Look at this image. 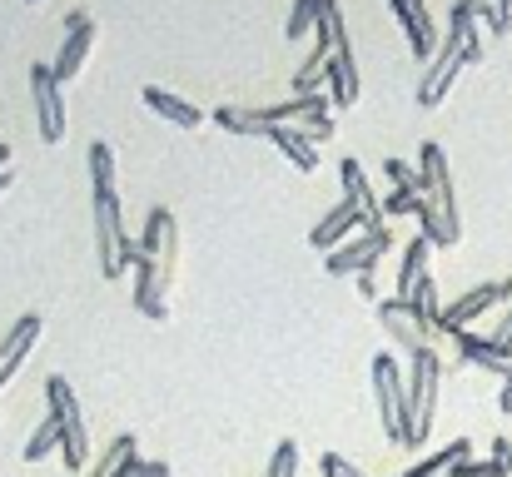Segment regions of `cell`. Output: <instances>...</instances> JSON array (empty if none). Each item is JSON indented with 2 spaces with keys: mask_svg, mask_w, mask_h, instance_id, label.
I'll return each mask as SVG.
<instances>
[{
  "mask_svg": "<svg viewBox=\"0 0 512 477\" xmlns=\"http://www.w3.org/2000/svg\"><path fill=\"white\" fill-rule=\"evenodd\" d=\"M5 179H10V174H0V189H5Z\"/></svg>",
  "mask_w": 512,
  "mask_h": 477,
  "instance_id": "cell-36",
  "label": "cell"
},
{
  "mask_svg": "<svg viewBox=\"0 0 512 477\" xmlns=\"http://www.w3.org/2000/svg\"><path fill=\"white\" fill-rule=\"evenodd\" d=\"M25 5H40V0H25Z\"/></svg>",
  "mask_w": 512,
  "mask_h": 477,
  "instance_id": "cell-37",
  "label": "cell"
},
{
  "mask_svg": "<svg viewBox=\"0 0 512 477\" xmlns=\"http://www.w3.org/2000/svg\"><path fill=\"white\" fill-rule=\"evenodd\" d=\"M145 105H150L160 120L179 125V130H199V125H204V110H194L189 100H179V95L165 90V85H150V90H145Z\"/></svg>",
  "mask_w": 512,
  "mask_h": 477,
  "instance_id": "cell-19",
  "label": "cell"
},
{
  "mask_svg": "<svg viewBox=\"0 0 512 477\" xmlns=\"http://www.w3.org/2000/svg\"><path fill=\"white\" fill-rule=\"evenodd\" d=\"M358 229H368V219H363V209H358V204H348V199H343V204H334V209L309 229V244H314L319 254H334L339 244H348V234H358Z\"/></svg>",
  "mask_w": 512,
  "mask_h": 477,
  "instance_id": "cell-13",
  "label": "cell"
},
{
  "mask_svg": "<svg viewBox=\"0 0 512 477\" xmlns=\"http://www.w3.org/2000/svg\"><path fill=\"white\" fill-rule=\"evenodd\" d=\"M468 65H483V20L473 15V0H458L448 10V35H443V45L428 60V75L418 85V105L423 110H438Z\"/></svg>",
  "mask_w": 512,
  "mask_h": 477,
  "instance_id": "cell-1",
  "label": "cell"
},
{
  "mask_svg": "<svg viewBox=\"0 0 512 477\" xmlns=\"http://www.w3.org/2000/svg\"><path fill=\"white\" fill-rule=\"evenodd\" d=\"M174 259H179V224L170 209H150L145 234H140V264H135V304L145 318H165L170 314V279H174Z\"/></svg>",
  "mask_w": 512,
  "mask_h": 477,
  "instance_id": "cell-2",
  "label": "cell"
},
{
  "mask_svg": "<svg viewBox=\"0 0 512 477\" xmlns=\"http://www.w3.org/2000/svg\"><path fill=\"white\" fill-rule=\"evenodd\" d=\"M383 169H388V179H393V189H418V174L403 164V159H383ZM423 194V189H418Z\"/></svg>",
  "mask_w": 512,
  "mask_h": 477,
  "instance_id": "cell-30",
  "label": "cell"
},
{
  "mask_svg": "<svg viewBox=\"0 0 512 477\" xmlns=\"http://www.w3.org/2000/svg\"><path fill=\"white\" fill-rule=\"evenodd\" d=\"M493 343H498V348H508V353H512V304H508V314L498 318V328H493Z\"/></svg>",
  "mask_w": 512,
  "mask_h": 477,
  "instance_id": "cell-32",
  "label": "cell"
},
{
  "mask_svg": "<svg viewBox=\"0 0 512 477\" xmlns=\"http://www.w3.org/2000/svg\"><path fill=\"white\" fill-rule=\"evenodd\" d=\"M269 145L289 159L294 169H304V174H314V169H319V145H314L304 130H289V125H279V130H269Z\"/></svg>",
  "mask_w": 512,
  "mask_h": 477,
  "instance_id": "cell-20",
  "label": "cell"
},
{
  "mask_svg": "<svg viewBox=\"0 0 512 477\" xmlns=\"http://www.w3.org/2000/svg\"><path fill=\"white\" fill-rule=\"evenodd\" d=\"M393 249V229H363V239H348V244H339L334 254H329V274H373L378 269V259Z\"/></svg>",
  "mask_w": 512,
  "mask_h": 477,
  "instance_id": "cell-9",
  "label": "cell"
},
{
  "mask_svg": "<svg viewBox=\"0 0 512 477\" xmlns=\"http://www.w3.org/2000/svg\"><path fill=\"white\" fill-rule=\"evenodd\" d=\"M339 179H343V199L363 209L368 229H388V224H383V204H378V194H373V184H368L363 164H358V159H343V164H339Z\"/></svg>",
  "mask_w": 512,
  "mask_h": 477,
  "instance_id": "cell-16",
  "label": "cell"
},
{
  "mask_svg": "<svg viewBox=\"0 0 512 477\" xmlns=\"http://www.w3.org/2000/svg\"><path fill=\"white\" fill-rule=\"evenodd\" d=\"M473 15L493 30V35H508L512 25V0H473Z\"/></svg>",
  "mask_w": 512,
  "mask_h": 477,
  "instance_id": "cell-27",
  "label": "cell"
},
{
  "mask_svg": "<svg viewBox=\"0 0 512 477\" xmlns=\"http://www.w3.org/2000/svg\"><path fill=\"white\" fill-rule=\"evenodd\" d=\"M55 448H60V423L45 413V423H40V428L30 433V443H25V463H40V458L55 453Z\"/></svg>",
  "mask_w": 512,
  "mask_h": 477,
  "instance_id": "cell-26",
  "label": "cell"
},
{
  "mask_svg": "<svg viewBox=\"0 0 512 477\" xmlns=\"http://www.w3.org/2000/svg\"><path fill=\"white\" fill-rule=\"evenodd\" d=\"M378 318H383V328L393 333V343H403V353L428 348V333L418 328V318L408 314V304H403V299H383V304H378Z\"/></svg>",
  "mask_w": 512,
  "mask_h": 477,
  "instance_id": "cell-18",
  "label": "cell"
},
{
  "mask_svg": "<svg viewBox=\"0 0 512 477\" xmlns=\"http://www.w3.org/2000/svg\"><path fill=\"white\" fill-rule=\"evenodd\" d=\"M428 254H433V244H428L423 234L403 244V264H398V299H403V304H408L413 289L428 279Z\"/></svg>",
  "mask_w": 512,
  "mask_h": 477,
  "instance_id": "cell-21",
  "label": "cell"
},
{
  "mask_svg": "<svg viewBox=\"0 0 512 477\" xmlns=\"http://www.w3.org/2000/svg\"><path fill=\"white\" fill-rule=\"evenodd\" d=\"M324 90H329V100L343 105V110L363 100V80H358L353 45H339V50H334V60H329V70H324Z\"/></svg>",
  "mask_w": 512,
  "mask_h": 477,
  "instance_id": "cell-15",
  "label": "cell"
},
{
  "mask_svg": "<svg viewBox=\"0 0 512 477\" xmlns=\"http://www.w3.org/2000/svg\"><path fill=\"white\" fill-rule=\"evenodd\" d=\"M438 383H443V363L433 348L408 353V448H423L433 433V413H438Z\"/></svg>",
  "mask_w": 512,
  "mask_h": 477,
  "instance_id": "cell-3",
  "label": "cell"
},
{
  "mask_svg": "<svg viewBox=\"0 0 512 477\" xmlns=\"http://www.w3.org/2000/svg\"><path fill=\"white\" fill-rule=\"evenodd\" d=\"M418 189H393L388 199H383V219H403V214H418Z\"/></svg>",
  "mask_w": 512,
  "mask_h": 477,
  "instance_id": "cell-29",
  "label": "cell"
},
{
  "mask_svg": "<svg viewBox=\"0 0 512 477\" xmlns=\"http://www.w3.org/2000/svg\"><path fill=\"white\" fill-rule=\"evenodd\" d=\"M264 477H299V443H294V438H284V443L274 448V458H269Z\"/></svg>",
  "mask_w": 512,
  "mask_h": 477,
  "instance_id": "cell-28",
  "label": "cell"
},
{
  "mask_svg": "<svg viewBox=\"0 0 512 477\" xmlns=\"http://www.w3.org/2000/svg\"><path fill=\"white\" fill-rule=\"evenodd\" d=\"M373 393H378V418H383L388 443L408 448V413H403V403H408V378H403V368H398L393 353H378V358H373Z\"/></svg>",
  "mask_w": 512,
  "mask_h": 477,
  "instance_id": "cell-7",
  "label": "cell"
},
{
  "mask_svg": "<svg viewBox=\"0 0 512 477\" xmlns=\"http://www.w3.org/2000/svg\"><path fill=\"white\" fill-rule=\"evenodd\" d=\"M418 189H423V199L438 209V219H443V229H448V244H458V239H463V219H458V199H453V174H448L443 145H433V140L418 150Z\"/></svg>",
  "mask_w": 512,
  "mask_h": 477,
  "instance_id": "cell-6",
  "label": "cell"
},
{
  "mask_svg": "<svg viewBox=\"0 0 512 477\" xmlns=\"http://www.w3.org/2000/svg\"><path fill=\"white\" fill-rule=\"evenodd\" d=\"M498 408H503V413H512V378L503 383V398H498Z\"/></svg>",
  "mask_w": 512,
  "mask_h": 477,
  "instance_id": "cell-34",
  "label": "cell"
},
{
  "mask_svg": "<svg viewBox=\"0 0 512 477\" xmlns=\"http://www.w3.org/2000/svg\"><path fill=\"white\" fill-rule=\"evenodd\" d=\"M30 95H35V120H40V140L45 145H60L65 140V95H60V80L45 60L30 65Z\"/></svg>",
  "mask_w": 512,
  "mask_h": 477,
  "instance_id": "cell-8",
  "label": "cell"
},
{
  "mask_svg": "<svg viewBox=\"0 0 512 477\" xmlns=\"http://www.w3.org/2000/svg\"><path fill=\"white\" fill-rule=\"evenodd\" d=\"M95 239H100V274L105 279H120L125 269L140 264V239L125 234L120 194H95Z\"/></svg>",
  "mask_w": 512,
  "mask_h": 477,
  "instance_id": "cell-5",
  "label": "cell"
},
{
  "mask_svg": "<svg viewBox=\"0 0 512 477\" xmlns=\"http://www.w3.org/2000/svg\"><path fill=\"white\" fill-rule=\"evenodd\" d=\"M45 413L60 423V453H65V468H70V473H80V468H85V458H90L85 408H80L75 388H70L60 373H50V378H45Z\"/></svg>",
  "mask_w": 512,
  "mask_h": 477,
  "instance_id": "cell-4",
  "label": "cell"
},
{
  "mask_svg": "<svg viewBox=\"0 0 512 477\" xmlns=\"http://www.w3.org/2000/svg\"><path fill=\"white\" fill-rule=\"evenodd\" d=\"M40 333H45V318L40 314H20L10 323V333H5V343H0V383H10V378L20 373V363L30 358V348L40 343Z\"/></svg>",
  "mask_w": 512,
  "mask_h": 477,
  "instance_id": "cell-14",
  "label": "cell"
},
{
  "mask_svg": "<svg viewBox=\"0 0 512 477\" xmlns=\"http://www.w3.org/2000/svg\"><path fill=\"white\" fill-rule=\"evenodd\" d=\"M90 189L95 194H115V150L105 140L90 145Z\"/></svg>",
  "mask_w": 512,
  "mask_h": 477,
  "instance_id": "cell-24",
  "label": "cell"
},
{
  "mask_svg": "<svg viewBox=\"0 0 512 477\" xmlns=\"http://www.w3.org/2000/svg\"><path fill=\"white\" fill-rule=\"evenodd\" d=\"M135 463H140V453H135V438H130V433H120V438L110 443V453H105V458L90 468V477H125L130 468H135Z\"/></svg>",
  "mask_w": 512,
  "mask_h": 477,
  "instance_id": "cell-23",
  "label": "cell"
},
{
  "mask_svg": "<svg viewBox=\"0 0 512 477\" xmlns=\"http://www.w3.org/2000/svg\"><path fill=\"white\" fill-rule=\"evenodd\" d=\"M388 5H393V15H398V25H403V35H408V45H413V55H418V60H433L438 45H443V35H438L428 5H423V0H388Z\"/></svg>",
  "mask_w": 512,
  "mask_h": 477,
  "instance_id": "cell-12",
  "label": "cell"
},
{
  "mask_svg": "<svg viewBox=\"0 0 512 477\" xmlns=\"http://www.w3.org/2000/svg\"><path fill=\"white\" fill-rule=\"evenodd\" d=\"M5 159H10V145H0V164H5Z\"/></svg>",
  "mask_w": 512,
  "mask_h": 477,
  "instance_id": "cell-35",
  "label": "cell"
},
{
  "mask_svg": "<svg viewBox=\"0 0 512 477\" xmlns=\"http://www.w3.org/2000/svg\"><path fill=\"white\" fill-rule=\"evenodd\" d=\"M498 304H512V279H493V284H478V289H468L458 304H448L443 309V333H463L473 318H483L488 309H498Z\"/></svg>",
  "mask_w": 512,
  "mask_h": 477,
  "instance_id": "cell-11",
  "label": "cell"
},
{
  "mask_svg": "<svg viewBox=\"0 0 512 477\" xmlns=\"http://www.w3.org/2000/svg\"><path fill=\"white\" fill-rule=\"evenodd\" d=\"M125 477H170V463H135Z\"/></svg>",
  "mask_w": 512,
  "mask_h": 477,
  "instance_id": "cell-33",
  "label": "cell"
},
{
  "mask_svg": "<svg viewBox=\"0 0 512 477\" xmlns=\"http://www.w3.org/2000/svg\"><path fill=\"white\" fill-rule=\"evenodd\" d=\"M90 50H95V20L85 15V10H70L65 15V40H60V55H55V80L65 85V80H75L80 70H85V60H90Z\"/></svg>",
  "mask_w": 512,
  "mask_h": 477,
  "instance_id": "cell-10",
  "label": "cell"
},
{
  "mask_svg": "<svg viewBox=\"0 0 512 477\" xmlns=\"http://www.w3.org/2000/svg\"><path fill=\"white\" fill-rule=\"evenodd\" d=\"M458 338V353H463V363H473V368H483V373H498L503 383L512 378V353L508 348H498L493 338H478V333H453Z\"/></svg>",
  "mask_w": 512,
  "mask_h": 477,
  "instance_id": "cell-17",
  "label": "cell"
},
{
  "mask_svg": "<svg viewBox=\"0 0 512 477\" xmlns=\"http://www.w3.org/2000/svg\"><path fill=\"white\" fill-rule=\"evenodd\" d=\"M319 10H324V0H294L284 35H289V40H304L309 30H319Z\"/></svg>",
  "mask_w": 512,
  "mask_h": 477,
  "instance_id": "cell-25",
  "label": "cell"
},
{
  "mask_svg": "<svg viewBox=\"0 0 512 477\" xmlns=\"http://www.w3.org/2000/svg\"><path fill=\"white\" fill-rule=\"evenodd\" d=\"M319 473L324 477H363L348 458H339V453H324V458H319Z\"/></svg>",
  "mask_w": 512,
  "mask_h": 477,
  "instance_id": "cell-31",
  "label": "cell"
},
{
  "mask_svg": "<svg viewBox=\"0 0 512 477\" xmlns=\"http://www.w3.org/2000/svg\"><path fill=\"white\" fill-rule=\"evenodd\" d=\"M408 314L418 318V328H423L428 338H438V333H443V328H438V323H443V304H438V284H433V274H428V279L413 289V299H408Z\"/></svg>",
  "mask_w": 512,
  "mask_h": 477,
  "instance_id": "cell-22",
  "label": "cell"
}]
</instances>
